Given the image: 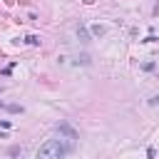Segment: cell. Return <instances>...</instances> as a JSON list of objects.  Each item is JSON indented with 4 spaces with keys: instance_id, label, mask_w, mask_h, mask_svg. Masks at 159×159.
<instances>
[{
    "instance_id": "6da1fadb",
    "label": "cell",
    "mask_w": 159,
    "mask_h": 159,
    "mask_svg": "<svg viewBox=\"0 0 159 159\" xmlns=\"http://www.w3.org/2000/svg\"><path fill=\"white\" fill-rule=\"evenodd\" d=\"M70 152H72V142L65 144L62 139H47L45 144H40L37 159H65Z\"/></svg>"
},
{
    "instance_id": "7a4b0ae2",
    "label": "cell",
    "mask_w": 159,
    "mask_h": 159,
    "mask_svg": "<svg viewBox=\"0 0 159 159\" xmlns=\"http://www.w3.org/2000/svg\"><path fill=\"white\" fill-rule=\"evenodd\" d=\"M55 129H57V132H60V134H62L65 139H70V142H77V139H80V134H77V132H75V129H72V127H70L67 122H60V124H57Z\"/></svg>"
},
{
    "instance_id": "3957f363",
    "label": "cell",
    "mask_w": 159,
    "mask_h": 159,
    "mask_svg": "<svg viewBox=\"0 0 159 159\" xmlns=\"http://www.w3.org/2000/svg\"><path fill=\"white\" fill-rule=\"evenodd\" d=\"M77 37H80L82 42H89V32H87L84 25H77Z\"/></svg>"
},
{
    "instance_id": "277c9868",
    "label": "cell",
    "mask_w": 159,
    "mask_h": 159,
    "mask_svg": "<svg viewBox=\"0 0 159 159\" xmlns=\"http://www.w3.org/2000/svg\"><path fill=\"white\" fill-rule=\"evenodd\" d=\"M25 45H32V47H37V45H40V37H37V35H25Z\"/></svg>"
},
{
    "instance_id": "5b68a950",
    "label": "cell",
    "mask_w": 159,
    "mask_h": 159,
    "mask_svg": "<svg viewBox=\"0 0 159 159\" xmlns=\"http://www.w3.org/2000/svg\"><path fill=\"white\" fill-rule=\"evenodd\" d=\"M107 30L102 27V25H92V35H104Z\"/></svg>"
},
{
    "instance_id": "8992f818",
    "label": "cell",
    "mask_w": 159,
    "mask_h": 159,
    "mask_svg": "<svg viewBox=\"0 0 159 159\" xmlns=\"http://www.w3.org/2000/svg\"><path fill=\"white\" fill-rule=\"evenodd\" d=\"M5 109H10V112H22V107H17V104H5Z\"/></svg>"
},
{
    "instance_id": "52a82bcc",
    "label": "cell",
    "mask_w": 159,
    "mask_h": 159,
    "mask_svg": "<svg viewBox=\"0 0 159 159\" xmlns=\"http://www.w3.org/2000/svg\"><path fill=\"white\" fill-rule=\"evenodd\" d=\"M147 157H149V159H154V157H157V149H154V147H149V149H147Z\"/></svg>"
},
{
    "instance_id": "ba28073f",
    "label": "cell",
    "mask_w": 159,
    "mask_h": 159,
    "mask_svg": "<svg viewBox=\"0 0 159 159\" xmlns=\"http://www.w3.org/2000/svg\"><path fill=\"white\" fill-rule=\"evenodd\" d=\"M20 152H22V149H20V147H12V149H10V157H17V154H20Z\"/></svg>"
},
{
    "instance_id": "9c48e42d",
    "label": "cell",
    "mask_w": 159,
    "mask_h": 159,
    "mask_svg": "<svg viewBox=\"0 0 159 159\" xmlns=\"http://www.w3.org/2000/svg\"><path fill=\"white\" fill-rule=\"evenodd\" d=\"M149 102H152V104H157V107H159V97H152V99H149Z\"/></svg>"
},
{
    "instance_id": "30bf717a",
    "label": "cell",
    "mask_w": 159,
    "mask_h": 159,
    "mask_svg": "<svg viewBox=\"0 0 159 159\" xmlns=\"http://www.w3.org/2000/svg\"><path fill=\"white\" fill-rule=\"evenodd\" d=\"M0 107H5V104H2V102H0Z\"/></svg>"
}]
</instances>
